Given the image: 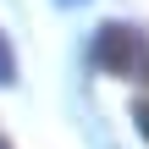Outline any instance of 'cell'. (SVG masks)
I'll return each mask as SVG.
<instances>
[{
	"label": "cell",
	"mask_w": 149,
	"mask_h": 149,
	"mask_svg": "<svg viewBox=\"0 0 149 149\" xmlns=\"http://www.w3.org/2000/svg\"><path fill=\"white\" fill-rule=\"evenodd\" d=\"M94 61L116 77H149V33L127 22H105L94 33Z\"/></svg>",
	"instance_id": "1"
},
{
	"label": "cell",
	"mask_w": 149,
	"mask_h": 149,
	"mask_svg": "<svg viewBox=\"0 0 149 149\" xmlns=\"http://www.w3.org/2000/svg\"><path fill=\"white\" fill-rule=\"evenodd\" d=\"M0 83H17V55H11L6 33H0Z\"/></svg>",
	"instance_id": "2"
},
{
	"label": "cell",
	"mask_w": 149,
	"mask_h": 149,
	"mask_svg": "<svg viewBox=\"0 0 149 149\" xmlns=\"http://www.w3.org/2000/svg\"><path fill=\"white\" fill-rule=\"evenodd\" d=\"M0 149H11V138H6V133H0Z\"/></svg>",
	"instance_id": "3"
},
{
	"label": "cell",
	"mask_w": 149,
	"mask_h": 149,
	"mask_svg": "<svg viewBox=\"0 0 149 149\" xmlns=\"http://www.w3.org/2000/svg\"><path fill=\"white\" fill-rule=\"evenodd\" d=\"M66 6H72V0H66Z\"/></svg>",
	"instance_id": "4"
}]
</instances>
